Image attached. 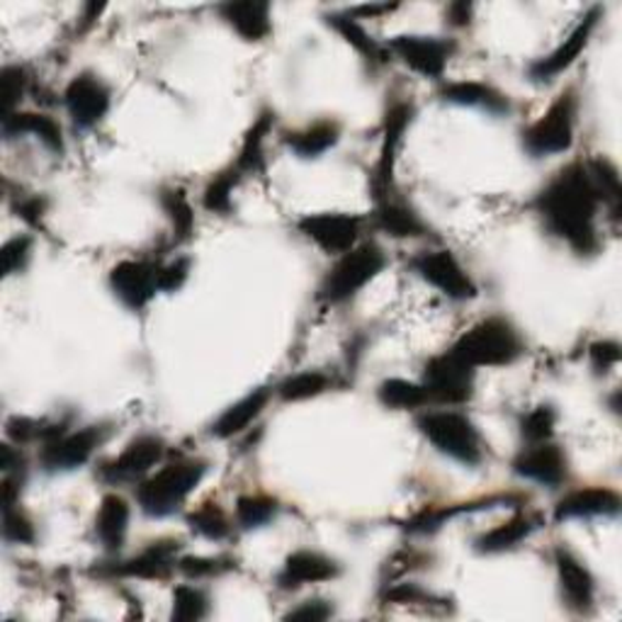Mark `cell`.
<instances>
[{
  "label": "cell",
  "instance_id": "1",
  "mask_svg": "<svg viewBox=\"0 0 622 622\" xmlns=\"http://www.w3.org/2000/svg\"><path fill=\"white\" fill-rule=\"evenodd\" d=\"M598 207L601 197L581 161L561 168L537 195V212L545 221V229L552 237L567 241L577 255H593L601 249L596 227Z\"/></svg>",
  "mask_w": 622,
  "mask_h": 622
},
{
  "label": "cell",
  "instance_id": "2",
  "mask_svg": "<svg viewBox=\"0 0 622 622\" xmlns=\"http://www.w3.org/2000/svg\"><path fill=\"white\" fill-rule=\"evenodd\" d=\"M207 472L205 460H175L137 487V503L149 519H166L178 511Z\"/></svg>",
  "mask_w": 622,
  "mask_h": 622
},
{
  "label": "cell",
  "instance_id": "3",
  "mask_svg": "<svg viewBox=\"0 0 622 622\" xmlns=\"http://www.w3.org/2000/svg\"><path fill=\"white\" fill-rule=\"evenodd\" d=\"M450 350L469 368H501L519 360L525 346L511 321L501 319V316H489L460 336Z\"/></svg>",
  "mask_w": 622,
  "mask_h": 622
},
{
  "label": "cell",
  "instance_id": "4",
  "mask_svg": "<svg viewBox=\"0 0 622 622\" xmlns=\"http://www.w3.org/2000/svg\"><path fill=\"white\" fill-rule=\"evenodd\" d=\"M418 430L424 438L450 460L474 467L484 457V445L472 418L460 414V411H428L418 416Z\"/></svg>",
  "mask_w": 622,
  "mask_h": 622
},
{
  "label": "cell",
  "instance_id": "5",
  "mask_svg": "<svg viewBox=\"0 0 622 622\" xmlns=\"http://www.w3.org/2000/svg\"><path fill=\"white\" fill-rule=\"evenodd\" d=\"M386 258L378 243H360L340 255V261L328 270L319 297L328 304H343L382 273Z\"/></svg>",
  "mask_w": 622,
  "mask_h": 622
},
{
  "label": "cell",
  "instance_id": "6",
  "mask_svg": "<svg viewBox=\"0 0 622 622\" xmlns=\"http://www.w3.org/2000/svg\"><path fill=\"white\" fill-rule=\"evenodd\" d=\"M574 127H577V96L574 90H567L535 124L525 129L523 146L535 159L565 154L574 144Z\"/></svg>",
  "mask_w": 622,
  "mask_h": 622
},
{
  "label": "cell",
  "instance_id": "7",
  "mask_svg": "<svg viewBox=\"0 0 622 622\" xmlns=\"http://www.w3.org/2000/svg\"><path fill=\"white\" fill-rule=\"evenodd\" d=\"M414 273L426 280L428 285L440 290L445 297L465 302L477 297L474 280L467 275V270L450 251H424L411 261Z\"/></svg>",
  "mask_w": 622,
  "mask_h": 622
},
{
  "label": "cell",
  "instance_id": "8",
  "mask_svg": "<svg viewBox=\"0 0 622 622\" xmlns=\"http://www.w3.org/2000/svg\"><path fill=\"white\" fill-rule=\"evenodd\" d=\"M424 386L430 396V402L462 404L472 396L474 368H469L465 360L452 353V350H445L443 356H436L426 365Z\"/></svg>",
  "mask_w": 622,
  "mask_h": 622
},
{
  "label": "cell",
  "instance_id": "9",
  "mask_svg": "<svg viewBox=\"0 0 622 622\" xmlns=\"http://www.w3.org/2000/svg\"><path fill=\"white\" fill-rule=\"evenodd\" d=\"M362 219L348 212H319L299 219L297 229L326 253H348L356 249Z\"/></svg>",
  "mask_w": 622,
  "mask_h": 622
},
{
  "label": "cell",
  "instance_id": "10",
  "mask_svg": "<svg viewBox=\"0 0 622 622\" xmlns=\"http://www.w3.org/2000/svg\"><path fill=\"white\" fill-rule=\"evenodd\" d=\"M105 440V430L100 426H88L76 433H64V436L46 443L40 452V462L46 472H72V469L84 467L98 445Z\"/></svg>",
  "mask_w": 622,
  "mask_h": 622
},
{
  "label": "cell",
  "instance_id": "11",
  "mask_svg": "<svg viewBox=\"0 0 622 622\" xmlns=\"http://www.w3.org/2000/svg\"><path fill=\"white\" fill-rule=\"evenodd\" d=\"M163 452H166V443L156 436H142L127 445V448L114 457V460L105 462L100 467V479L108 484H127V481H137L146 477L154 469Z\"/></svg>",
  "mask_w": 622,
  "mask_h": 622
},
{
  "label": "cell",
  "instance_id": "12",
  "mask_svg": "<svg viewBox=\"0 0 622 622\" xmlns=\"http://www.w3.org/2000/svg\"><path fill=\"white\" fill-rule=\"evenodd\" d=\"M513 472L527 481H535L539 487L557 489L565 484L569 477V462L559 445L549 440L531 443V448L515 455Z\"/></svg>",
  "mask_w": 622,
  "mask_h": 622
},
{
  "label": "cell",
  "instance_id": "13",
  "mask_svg": "<svg viewBox=\"0 0 622 622\" xmlns=\"http://www.w3.org/2000/svg\"><path fill=\"white\" fill-rule=\"evenodd\" d=\"M390 52L424 78H440L452 56V44L424 34H402L390 42Z\"/></svg>",
  "mask_w": 622,
  "mask_h": 622
},
{
  "label": "cell",
  "instance_id": "14",
  "mask_svg": "<svg viewBox=\"0 0 622 622\" xmlns=\"http://www.w3.org/2000/svg\"><path fill=\"white\" fill-rule=\"evenodd\" d=\"M414 108L408 102H394L384 117V137H382V149L378 166H374V178H372V193L374 199H384L392 195V181H394V166H396V154L402 146V139L406 127L411 122Z\"/></svg>",
  "mask_w": 622,
  "mask_h": 622
},
{
  "label": "cell",
  "instance_id": "15",
  "mask_svg": "<svg viewBox=\"0 0 622 622\" xmlns=\"http://www.w3.org/2000/svg\"><path fill=\"white\" fill-rule=\"evenodd\" d=\"M114 297L132 312H142L159 292V265L149 261H122L110 270Z\"/></svg>",
  "mask_w": 622,
  "mask_h": 622
},
{
  "label": "cell",
  "instance_id": "16",
  "mask_svg": "<svg viewBox=\"0 0 622 622\" xmlns=\"http://www.w3.org/2000/svg\"><path fill=\"white\" fill-rule=\"evenodd\" d=\"M64 105L74 124L90 129L110 110V90L98 76L78 74L64 90Z\"/></svg>",
  "mask_w": 622,
  "mask_h": 622
},
{
  "label": "cell",
  "instance_id": "17",
  "mask_svg": "<svg viewBox=\"0 0 622 622\" xmlns=\"http://www.w3.org/2000/svg\"><path fill=\"white\" fill-rule=\"evenodd\" d=\"M598 20H601V8H591L589 13L581 18V22L577 28L571 30L569 37L561 42L555 52L537 58V62L527 68V74H531L533 80H552L555 76H559L561 72H567V68L577 62L579 54L586 50V44H589L593 30L598 28Z\"/></svg>",
  "mask_w": 622,
  "mask_h": 622
},
{
  "label": "cell",
  "instance_id": "18",
  "mask_svg": "<svg viewBox=\"0 0 622 622\" xmlns=\"http://www.w3.org/2000/svg\"><path fill=\"white\" fill-rule=\"evenodd\" d=\"M555 567L567 605L577 613H589L596 601V581L589 567L565 547L555 549Z\"/></svg>",
  "mask_w": 622,
  "mask_h": 622
},
{
  "label": "cell",
  "instance_id": "19",
  "mask_svg": "<svg viewBox=\"0 0 622 622\" xmlns=\"http://www.w3.org/2000/svg\"><path fill=\"white\" fill-rule=\"evenodd\" d=\"M622 509V499L618 491L608 487H589L571 491L565 499H559L555 506V521L571 519H596V515H618Z\"/></svg>",
  "mask_w": 622,
  "mask_h": 622
},
{
  "label": "cell",
  "instance_id": "20",
  "mask_svg": "<svg viewBox=\"0 0 622 622\" xmlns=\"http://www.w3.org/2000/svg\"><path fill=\"white\" fill-rule=\"evenodd\" d=\"M334 577H338V567L331 559L319 555V552L299 549L292 552V555L285 559L283 571L277 574V586L285 591H292L307 583L331 581Z\"/></svg>",
  "mask_w": 622,
  "mask_h": 622
},
{
  "label": "cell",
  "instance_id": "21",
  "mask_svg": "<svg viewBox=\"0 0 622 622\" xmlns=\"http://www.w3.org/2000/svg\"><path fill=\"white\" fill-rule=\"evenodd\" d=\"M178 543L173 539H163V543H151L142 555H137L120 565L112 567L110 574L114 577H129V579H163L168 577L173 567H178Z\"/></svg>",
  "mask_w": 622,
  "mask_h": 622
},
{
  "label": "cell",
  "instance_id": "22",
  "mask_svg": "<svg viewBox=\"0 0 622 622\" xmlns=\"http://www.w3.org/2000/svg\"><path fill=\"white\" fill-rule=\"evenodd\" d=\"M219 15L245 42H263L273 32L270 6L261 0H239V3L219 6Z\"/></svg>",
  "mask_w": 622,
  "mask_h": 622
},
{
  "label": "cell",
  "instance_id": "23",
  "mask_svg": "<svg viewBox=\"0 0 622 622\" xmlns=\"http://www.w3.org/2000/svg\"><path fill=\"white\" fill-rule=\"evenodd\" d=\"M129 503L120 494H108L100 501V509L96 515V535L108 552H117L127 539L129 533Z\"/></svg>",
  "mask_w": 622,
  "mask_h": 622
},
{
  "label": "cell",
  "instance_id": "24",
  "mask_svg": "<svg viewBox=\"0 0 622 622\" xmlns=\"http://www.w3.org/2000/svg\"><path fill=\"white\" fill-rule=\"evenodd\" d=\"M537 519L531 513H519L509 519L506 523H501L496 527H491L489 533L479 535L474 539V547L481 555H501V552H509L519 547L523 539H527L533 535V531L537 527Z\"/></svg>",
  "mask_w": 622,
  "mask_h": 622
},
{
  "label": "cell",
  "instance_id": "25",
  "mask_svg": "<svg viewBox=\"0 0 622 622\" xmlns=\"http://www.w3.org/2000/svg\"><path fill=\"white\" fill-rule=\"evenodd\" d=\"M270 402V390L261 386V390H253L251 394H245L241 402L231 404L225 414H221L212 424V436L217 438H233L249 428L253 421L263 414V408Z\"/></svg>",
  "mask_w": 622,
  "mask_h": 622
},
{
  "label": "cell",
  "instance_id": "26",
  "mask_svg": "<svg viewBox=\"0 0 622 622\" xmlns=\"http://www.w3.org/2000/svg\"><path fill=\"white\" fill-rule=\"evenodd\" d=\"M374 221L382 231L390 233L394 239H416L424 237L426 225L421 217L411 209L404 199H394L392 195L384 197L374 209Z\"/></svg>",
  "mask_w": 622,
  "mask_h": 622
},
{
  "label": "cell",
  "instance_id": "27",
  "mask_svg": "<svg viewBox=\"0 0 622 622\" xmlns=\"http://www.w3.org/2000/svg\"><path fill=\"white\" fill-rule=\"evenodd\" d=\"M3 134L8 139L20 137V134H32L37 137L40 142L54 151V154H62L64 151V137L62 127H58L52 117L37 114V112H13L3 117Z\"/></svg>",
  "mask_w": 622,
  "mask_h": 622
},
{
  "label": "cell",
  "instance_id": "28",
  "mask_svg": "<svg viewBox=\"0 0 622 622\" xmlns=\"http://www.w3.org/2000/svg\"><path fill=\"white\" fill-rule=\"evenodd\" d=\"M443 100L465 105V108H481L491 114H503L509 112V100L501 96L496 88L487 84H477V80H457V84H448L440 90Z\"/></svg>",
  "mask_w": 622,
  "mask_h": 622
},
{
  "label": "cell",
  "instance_id": "29",
  "mask_svg": "<svg viewBox=\"0 0 622 622\" xmlns=\"http://www.w3.org/2000/svg\"><path fill=\"white\" fill-rule=\"evenodd\" d=\"M509 496H491V499H481L477 503H455V506H436V509H426L416 513L414 519H408L404 523V527L408 533H436L438 527H443L450 519H457L462 513H472V511H481V509H494L501 506V503H509Z\"/></svg>",
  "mask_w": 622,
  "mask_h": 622
},
{
  "label": "cell",
  "instance_id": "30",
  "mask_svg": "<svg viewBox=\"0 0 622 622\" xmlns=\"http://www.w3.org/2000/svg\"><path fill=\"white\" fill-rule=\"evenodd\" d=\"M340 139V127L331 120L314 122L302 132L287 134L285 144L295 151L299 159H319L328 149H334Z\"/></svg>",
  "mask_w": 622,
  "mask_h": 622
},
{
  "label": "cell",
  "instance_id": "31",
  "mask_svg": "<svg viewBox=\"0 0 622 622\" xmlns=\"http://www.w3.org/2000/svg\"><path fill=\"white\" fill-rule=\"evenodd\" d=\"M586 171L591 175V183L596 187L598 197H601V205H605L610 209V217L618 221L622 209V185H620L618 166L605 156H596L591 161H586Z\"/></svg>",
  "mask_w": 622,
  "mask_h": 622
},
{
  "label": "cell",
  "instance_id": "32",
  "mask_svg": "<svg viewBox=\"0 0 622 622\" xmlns=\"http://www.w3.org/2000/svg\"><path fill=\"white\" fill-rule=\"evenodd\" d=\"M161 207L173 225V237L178 243L190 241L195 231V209L183 187H163Z\"/></svg>",
  "mask_w": 622,
  "mask_h": 622
},
{
  "label": "cell",
  "instance_id": "33",
  "mask_svg": "<svg viewBox=\"0 0 622 622\" xmlns=\"http://www.w3.org/2000/svg\"><path fill=\"white\" fill-rule=\"evenodd\" d=\"M273 122H275L273 112H263L253 122L249 132H245L241 151H239V159H237V163H233V168H237L241 175L243 173H255V171L263 168V144H265V137L270 134V129H273Z\"/></svg>",
  "mask_w": 622,
  "mask_h": 622
},
{
  "label": "cell",
  "instance_id": "34",
  "mask_svg": "<svg viewBox=\"0 0 622 622\" xmlns=\"http://www.w3.org/2000/svg\"><path fill=\"white\" fill-rule=\"evenodd\" d=\"M378 399L386 408H396V411L418 408V406H426L430 402V396H428L424 384L399 380V378L384 380L380 384V390H378Z\"/></svg>",
  "mask_w": 622,
  "mask_h": 622
},
{
  "label": "cell",
  "instance_id": "35",
  "mask_svg": "<svg viewBox=\"0 0 622 622\" xmlns=\"http://www.w3.org/2000/svg\"><path fill=\"white\" fill-rule=\"evenodd\" d=\"M328 25H331L340 37H343L350 46H356V50L362 54V56H368L370 62H386V54L382 46L374 42L370 34L362 30V25H358L356 18H350L348 13L346 15H340V13H334V15H328Z\"/></svg>",
  "mask_w": 622,
  "mask_h": 622
},
{
  "label": "cell",
  "instance_id": "36",
  "mask_svg": "<svg viewBox=\"0 0 622 622\" xmlns=\"http://www.w3.org/2000/svg\"><path fill=\"white\" fill-rule=\"evenodd\" d=\"M187 525L207 539H225L231 533V519L215 501L203 503V506L187 515Z\"/></svg>",
  "mask_w": 622,
  "mask_h": 622
},
{
  "label": "cell",
  "instance_id": "37",
  "mask_svg": "<svg viewBox=\"0 0 622 622\" xmlns=\"http://www.w3.org/2000/svg\"><path fill=\"white\" fill-rule=\"evenodd\" d=\"M328 386H331V380H328L324 372L307 370L287 378L277 386V394L283 402H307V399L324 394Z\"/></svg>",
  "mask_w": 622,
  "mask_h": 622
},
{
  "label": "cell",
  "instance_id": "38",
  "mask_svg": "<svg viewBox=\"0 0 622 622\" xmlns=\"http://www.w3.org/2000/svg\"><path fill=\"white\" fill-rule=\"evenodd\" d=\"M239 178H241V173L231 166L229 171L215 175V178L207 183L205 193H203V205L207 212L231 215V209H233L231 195H233V187H237Z\"/></svg>",
  "mask_w": 622,
  "mask_h": 622
},
{
  "label": "cell",
  "instance_id": "39",
  "mask_svg": "<svg viewBox=\"0 0 622 622\" xmlns=\"http://www.w3.org/2000/svg\"><path fill=\"white\" fill-rule=\"evenodd\" d=\"M277 515V501L273 496L251 494L241 496L237 501V523L243 531H253V527H263Z\"/></svg>",
  "mask_w": 622,
  "mask_h": 622
},
{
  "label": "cell",
  "instance_id": "40",
  "mask_svg": "<svg viewBox=\"0 0 622 622\" xmlns=\"http://www.w3.org/2000/svg\"><path fill=\"white\" fill-rule=\"evenodd\" d=\"M209 610L207 596L195 586H178L173 593V620L195 622L203 620Z\"/></svg>",
  "mask_w": 622,
  "mask_h": 622
},
{
  "label": "cell",
  "instance_id": "41",
  "mask_svg": "<svg viewBox=\"0 0 622 622\" xmlns=\"http://www.w3.org/2000/svg\"><path fill=\"white\" fill-rule=\"evenodd\" d=\"M555 424H557V414L555 408L543 404L535 406L533 411L521 418V433L527 443H545L552 438L555 433Z\"/></svg>",
  "mask_w": 622,
  "mask_h": 622
},
{
  "label": "cell",
  "instance_id": "42",
  "mask_svg": "<svg viewBox=\"0 0 622 622\" xmlns=\"http://www.w3.org/2000/svg\"><path fill=\"white\" fill-rule=\"evenodd\" d=\"M28 76L20 66H6L0 72V105H3V117L13 114L15 105L25 96Z\"/></svg>",
  "mask_w": 622,
  "mask_h": 622
},
{
  "label": "cell",
  "instance_id": "43",
  "mask_svg": "<svg viewBox=\"0 0 622 622\" xmlns=\"http://www.w3.org/2000/svg\"><path fill=\"white\" fill-rule=\"evenodd\" d=\"M3 535L8 543H15V545H32L34 539H37L32 521L18 509V503L15 506L3 509Z\"/></svg>",
  "mask_w": 622,
  "mask_h": 622
},
{
  "label": "cell",
  "instance_id": "44",
  "mask_svg": "<svg viewBox=\"0 0 622 622\" xmlns=\"http://www.w3.org/2000/svg\"><path fill=\"white\" fill-rule=\"evenodd\" d=\"M178 569L190 579H205V577H217L231 569V559H212V557H181Z\"/></svg>",
  "mask_w": 622,
  "mask_h": 622
},
{
  "label": "cell",
  "instance_id": "45",
  "mask_svg": "<svg viewBox=\"0 0 622 622\" xmlns=\"http://www.w3.org/2000/svg\"><path fill=\"white\" fill-rule=\"evenodd\" d=\"M30 251H32V241L28 237H18V239H10L3 251H0V265H3V275L10 277L20 273L22 268L28 265L30 261Z\"/></svg>",
  "mask_w": 622,
  "mask_h": 622
},
{
  "label": "cell",
  "instance_id": "46",
  "mask_svg": "<svg viewBox=\"0 0 622 622\" xmlns=\"http://www.w3.org/2000/svg\"><path fill=\"white\" fill-rule=\"evenodd\" d=\"M190 273V261L187 258H175V261L159 268V292L181 290Z\"/></svg>",
  "mask_w": 622,
  "mask_h": 622
},
{
  "label": "cell",
  "instance_id": "47",
  "mask_svg": "<svg viewBox=\"0 0 622 622\" xmlns=\"http://www.w3.org/2000/svg\"><path fill=\"white\" fill-rule=\"evenodd\" d=\"M589 356H591L593 368L598 372H605V370L618 365L620 358H622V348H620V343H615V340H598V343H593L589 348Z\"/></svg>",
  "mask_w": 622,
  "mask_h": 622
},
{
  "label": "cell",
  "instance_id": "48",
  "mask_svg": "<svg viewBox=\"0 0 622 622\" xmlns=\"http://www.w3.org/2000/svg\"><path fill=\"white\" fill-rule=\"evenodd\" d=\"M334 615V608L328 605L326 601H304L299 608L295 610H290L287 618L290 620H328Z\"/></svg>",
  "mask_w": 622,
  "mask_h": 622
},
{
  "label": "cell",
  "instance_id": "49",
  "mask_svg": "<svg viewBox=\"0 0 622 622\" xmlns=\"http://www.w3.org/2000/svg\"><path fill=\"white\" fill-rule=\"evenodd\" d=\"M15 212L18 217H22L28 221V225H40V219L44 215V203L40 197H30V199H22V203L15 205Z\"/></svg>",
  "mask_w": 622,
  "mask_h": 622
},
{
  "label": "cell",
  "instance_id": "50",
  "mask_svg": "<svg viewBox=\"0 0 622 622\" xmlns=\"http://www.w3.org/2000/svg\"><path fill=\"white\" fill-rule=\"evenodd\" d=\"M472 6L469 3H452L448 6V20H450V25L455 28H465L469 25V20H472Z\"/></svg>",
  "mask_w": 622,
  "mask_h": 622
},
{
  "label": "cell",
  "instance_id": "51",
  "mask_svg": "<svg viewBox=\"0 0 622 622\" xmlns=\"http://www.w3.org/2000/svg\"><path fill=\"white\" fill-rule=\"evenodd\" d=\"M396 6H360V8H353L350 10L348 15H360V18H374V15H382V13H390V10H394Z\"/></svg>",
  "mask_w": 622,
  "mask_h": 622
}]
</instances>
